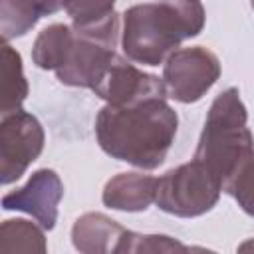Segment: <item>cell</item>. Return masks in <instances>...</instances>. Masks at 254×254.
<instances>
[{
  "label": "cell",
  "mask_w": 254,
  "mask_h": 254,
  "mask_svg": "<svg viewBox=\"0 0 254 254\" xmlns=\"http://www.w3.org/2000/svg\"><path fill=\"white\" fill-rule=\"evenodd\" d=\"M179 129V115L163 97L133 105H111L95 117V137L105 155L141 171H153L167 159Z\"/></svg>",
  "instance_id": "obj_1"
},
{
  "label": "cell",
  "mask_w": 254,
  "mask_h": 254,
  "mask_svg": "<svg viewBox=\"0 0 254 254\" xmlns=\"http://www.w3.org/2000/svg\"><path fill=\"white\" fill-rule=\"evenodd\" d=\"M200 0H155L129 6L121 16L123 56L133 64L159 65L179 46L202 32Z\"/></svg>",
  "instance_id": "obj_2"
},
{
  "label": "cell",
  "mask_w": 254,
  "mask_h": 254,
  "mask_svg": "<svg viewBox=\"0 0 254 254\" xmlns=\"http://www.w3.org/2000/svg\"><path fill=\"white\" fill-rule=\"evenodd\" d=\"M254 155V135L248 127V111L236 87H228L214 97L204 119L202 133L194 151L220 183L222 192L234 173Z\"/></svg>",
  "instance_id": "obj_3"
},
{
  "label": "cell",
  "mask_w": 254,
  "mask_h": 254,
  "mask_svg": "<svg viewBox=\"0 0 254 254\" xmlns=\"http://www.w3.org/2000/svg\"><path fill=\"white\" fill-rule=\"evenodd\" d=\"M222 183L196 159L167 171L157 183L155 204L173 216L194 218L212 210Z\"/></svg>",
  "instance_id": "obj_4"
},
{
  "label": "cell",
  "mask_w": 254,
  "mask_h": 254,
  "mask_svg": "<svg viewBox=\"0 0 254 254\" xmlns=\"http://www.w3.org/2000/svg\"><path fill=\"white\" fill-rule=\"evenodd\" d=\"M218 56L204 46L175 50L163 64V81L169 97L179 103H196L220 77Z\"/></svg>",
  "instance_id": "obj_5"
},
{
  "label": "cell",
  "mask_w": 254,
  "mask_h": 254,
  "mask_svg": "<svg viewBox=\"0 0 254 254\" xmlns=\"http://www.w3.org/2000/svg\"><path fill=\"white\" fill-rule=\"evenodd\" d=\"M46 133L36 115L18 109L0 119V183H16L42 155Z\"/></svg>",
  "instance_id": "obj_6"
},
{
  "label": "cell",
  "mask_w": 254,
  "mask_h": 254,
  "mask_svg": "<svg viewBox=\"0 0 254 254\" xmlns=\"http://www.w3.org/2000/svg\"><path fill=\"white\" fill-rule=\"evenodd\" d=\"M91 91L111 105H133L145 99L169 97L163 77L139 69L131 60L119 54L109 62Z\"/></svg>",
  "instance_id": "obj_7"
},
{
  "label": "cell",
  "mask_w": 254,
  "mask_h": 254,
  "mask_svg": "<svg viewBox=\"0 0 254 254\" xmlns=\"http://www.w3.org/2000/svg\"><path fill=\"white\" fill-rule=\"evenodd\" d=\"M64 198V183L52 169H38L26 185L2 196L4 210H20L30 214L44 230H54L58 222V206Z\"/></svg>",
  "instance_id": "obj_8"
},
{
  "label": "cell",
  "mask_w": 254,
  "mask_h": 254,
  "mask_svg": "<svg viewBox=\"0 0 254 254\" xmlns=\"http://www.w3.org/2000/svg\"><path fill=\"white\" fill-rule=\"evenodd\" d=\"M115 54V44L73 28V40L65 60L54 73L64 85L93 89Z\"/></svg>",
  "instance_id": "obj_9"
},
{
  "label": "cell",
  "mask_w": 254,
  "mask_h": 254,
  "mask_svg": "<svg viewBox=\"0 0 254 254\" xmlns=\"http://www.w3.org/2000/svg\"><path fill=\"white\" fill-rule=\"evenodd\" d=\"M127 232L103 212H85L71 226V244L83 254H121Z\"/></svg>",
  "instance_id": "obj_10"
},
{
  "label": "cell",
  "mask_w": 254,
  "mask_h": 254,
  "mask_svg": "<svg viewBox=\"0 0 254 254\" xmlns=\"http://www.w3.org/2000/svg\"><path fill=\"white\" fill-rule=\"evenodd\" d=\"M159 179L147 173H119L111 177L101 192V200L107 208L121 212H141L147 210L157 196Z\"/></svg>",
  "instance_id": "obj_11"
},
{
  "label": "cell",
  "mask_w": 254,
  "mask_h": 254,
  "mask_svg": "<svg viewBox=\"0 0 254 254\" xmlns=\"http://www.w3.org/2000/svg\"><path fill=\"white\" fill-rule=\"evenodd\" d=\"M64 8V0H0V32L4 44L26 36L42 18Z\"/></svg>",
  "instance_id": "obj_12"
},
{
  "label": "cell",
  "mask_w": 254,
  "mask_h": 254,
  "mask_svg": "<svg viewBox=\"0 0 254 254\" xmlns=\"http://www.w3.org/2000/svg\"><path fill=\"white\" fill-rule=\"evenodd\" d=\"M71 40H73V26L50 24L34 40L32 62L40 69L56 71L64 64L65 54H67V50L71 46Z\"/></svg>",
  "instance_id": "obj_13"
},
{
  "label": "cell",
  "mask_w": 254,
  "mask_h": 254,
  "mask_svg": "<svg viewBox=\"0 0 254 254\" xmlns=\"http://www.w3.org/2000/svg\"><path fill=\"white\" fill-rule=\"evenodd\" d=\"M2 115L22 109L28 97V79L22 67V56L12 46H2Z\"/></svg>",
  "instance_id": "obj_14"
},
{
  "label": "cell",
  "mask_w": 254,
  "mask_h": 254,
  "mask_svg": "<svg viewBox=\"0 0 254 254\" xmlns=\"http://www.w3.org/2000/svg\"><path fill=\"white\" fill-rule=\"evenodd\" d=\"M0 250L2 252H46L44 228L26 218H8L0 228Z\"/></svg>",
  "instance_id": "obj_15"
},
{
  "label": "cell",
  "mask_w": 254,
  "mask_h": 254,
  "mask_svg": "<svg viewBox=\"0 0 254 254\" xmlns=\"http://www.w3.org/2000/svg\"><path fill=\"white\" fill-rule=\"evenodd\" d=\"M64 10L77 30L93 28L115 14V0H64Z\"/></svg>",
  "instance_id": "obj_16"
},
{
  "label": "cell",
  "mask_w": 254,
  "mask_h": 254,
  "mask_svg": "<svg viewBox=\"0 0 254 254\" xmlns=\"http://www.w3.org/2000/svg\"><path fill=\"white\" fill-rule=\"evenodd\" d=\"M224 192L230 194L248 216H254V155L226 183Z\"/></svg>",
  "instance_id": "obj_17"
},
{
  "label": "cell",
  "mask_w": 254,
  "mask_h": 254,
  "mask_svg": "<svg viewBox=\"0 0 254 254\" xmlns=\"http://www.w3.org/2000/svg\"><path fill=\"white\" fill-rule=\"evenodd\" d=\"M177 250H189L183 242L165 236V234H139L129 230L127 238L123 242L121 254H131V252H177Z\"/></svg>",
  "instance_id": "obj_18"
},
{
  "label": "cell",
  "mask_w": 254,
  "mask_h": 254,
  "mask_svg": "<svg viewBox=\"0 0 254 254\" xmlns=\"http://www.w3.org/2000/svg\"><path fill=\"white\" fill-rule=\"evenodd\" d=\"M250 6H252V10H254V0H250Z\"/></svg>",
  "instance_id": "obj_19"
}]
</instances>
